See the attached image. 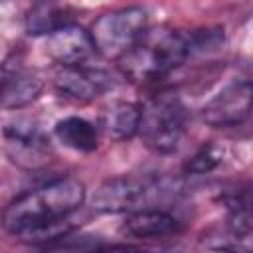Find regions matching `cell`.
<instances>
[{"label":"cell","mask_w":253,"mask_h":253,"mask_svg":"<svg viewBox=\"0 0 253 253\" xmlns=\"http://www.w3.org/2000/svg\"><path fill=\"white\" fill-rule=\"evenodd\" d=\"M223 162V148L215 142L202 144L186 162H184V174L186 176H204L213 172Z\"/></svg>","instance_id":"17"},{"label":"cell","mask_w":253,"mask_h":253,"mask_svg":"<svg viewBox=\"0 0 253 253\" xmlns=\"http://www.w3.org/2000/svg\"><path fill=\"white\" fill-rule=\"evenodd\" d=\"M200 247L211 251H253V221L227 215L225 221L202 233Z\"/></svg>","instance_id":"11"},{"label":"cell","mask_w":253,"mask_h":253,"mask_svg":"<svg viewBox=\"0 0 253 253\" xmlns=\"http://www.w3.org/2000/svg\"><path fill=\"white\" fill-rule=\"evenodd\" d=\"M113 85V77L99 67L87 63L79 65H59L53 75L55 91L75 103H89L103 95Z\"/></svg>","instance_id":"8"},{"label":"cell","mask_w":253,"mask_h":253,"mask_svg":"<svg viewBox=\"0 0 253 253\" xmlns=\"http://www.w3.org/2000/svg\"><path fill=\"white\" fill-rule=\"evenodd\" d=\"M188 111L174 93H158L142 105L138 134L150 150L170 154L178 150L186 132Z\"/></svg>","instance_id":"4"},{"label":"cell","mask_w":253,"mask_h":253,"mask_svg":"<svg viewBox=\"0 0 253 253\" xmlns=\"http://www.w3.org/2000/svg\"><path fill=\"white\" fill-rule=\"evenodd\" d=\"M142 107L130 101H115L101 113V130L111 140L123 142L138 134Z\"/></svg>","instance_id":"13"},{"label":"cell","mask_w":253,"mask_h":253,"mask_svg":"<svg viewBox=\"0 0 253 253\" xmlns=\"http://www.w3.org/2000/svg\"><path fill=\"white\" fill-rule=\"evenodd\" d=\"M121 229L132 239L160 241L176 237L182 231V221L162 208H144L126 213Z\"/></svg>","instance_id":"10"},{"label":"cell","mask_w":253,"mask_h":253,"mask_svg":"<svg viewBox=\"0 0 253 253\" xmlns=\"http://www.w3.org/2000/svg\"><path fill=\"white\" fill-rule=\"evenodd\" d=\"M148 30V14L140 6L119 8L101 14L89 28L97 53L107 59L125 55Z\"/></svg>","instance_id":"5"},{"label":"cell","mask_w":253,"mask_h":253,"mask_svg":"<svg viewBox=\"0 0 253 253\" xmlns=\"http://www.w3.org/2000/svg\"><path fill=\"white\" fill-rule=\"evenodd\" d=\"M71 22L73 16L67 8H61L51 0H40L26 16V30L32 36H49Z\"/></svg>","instance_id":"15"},{"label":"cell","mask_w":253,"mask_h":253,"mask_svg":"<svg viewBox=\"0 0 253 253\" xmlns=\"http://www.w3.org/2000/svg\"><path fill=\"white\" fill-rule=\"evenodd\" d=\"M53 136L65 146L75 152H95L99 146V130L93 123L83 117H65L59 119L53 126Z\"/></svg>","instance_id":"14"},{"label":"cell","mask_w":253,"mask_h":253,"mask_svg":"<svg viewBox=\"0 0 253 253\" xmlns=\"http://www.w3.org/2000/svg\"><path fill=\"white\" fill-rule=\"evenodd\" d=\"M45 53L57 65H79L87 63L97 49L91 32L71 22L45 38Z\"/></svg>","instance_id":"9"},{"label":"cell","mask_w":253,"mask_h":253,"mask_svg":"<svg viewBox=\"0 0 253 253\" xmlns=\"http://www.w3.org/2000/svg\"><path fill=\"white\" fill-rule=\"evenodd\" d=\"M253 113V79H235L221 87L204 107L202 121L213 128L237 126Z\"/></svg>","instance_id":"6"},{"label":"cell","mask_w":253,"mask_h":253,"mask_svg":"<svg viewBox=\"0 0 253 253\" xmlns=\"http://www.w3.org/2000/svg\"><path fill=\"white\" fill-rule=\"evenodd\" d=\"M215 200L227 215L253 221V180H233L223 184Z\"/></svg>","instance_id":"16"},{"label":"cell","mask_w":253,"mask_h":253,"mask_svg":"<svg viewBox=\"0 0 253 253\" xmlns=\"http://www.w3.org/2000/svg\"><path fill=\"white\" fill-rule=\"evenodd\" d=\"M38 2H40V0H38Z\"/></svg>","instance_id":"18"},{"label":"cell","mask_w":253,"mask_h":253,"mask_svg":"<svg viewBox=\"0 0 253 253\" xmlns=\"http://www.w3.org/2000/svg\"><path fill=\"white\" fill-rule=\"evenodd\" d=\"M190 57V32L146 30L142 38L117 61L125 77L146 83L164 79Z\"/></svg>","instance_id":"2"},{"label":"cell","mask_w":253,"mask_h":253,"mask_svg":"<svg viewBox=\"0 0 253 253\" xmlns=\"http://www.w3.org/2000/svg\"><path fill=\"white\" fill-rule=\"evenodd\" d=\"M43 91V81L24 71L18 63L10 59L2 65V107L4 109H22L34 103Z\"/></svg>","instance_id":"12"},{"label":"cell","mask_w":253,"mask_h":253,"mask_svg":"<svg viewBox=\"0 0 253 253\" xmlns=\"http://www.w3.org/2000/svg\"><path fill=\"white\" fill-rule=\"evenodd\" d=\"M85 198V186L77 178H53L12 200L2 213V227L10 235L18 237L24 231L42 223L69 217L75 210L83 206Z\"/></svg>","instance_id":"1"},{"label":"cell","mask_w":253,"mask_h":253,"mask_svg":"<svg viewBox=\"0 0 253 253\" xmlns=\"http://www.w3.org/2000/svg\"><path fill=\"white\" fill-rule=\"evenodd\" d=\"M180 186L156 174H123L107 178L93 194L91 206L101 213H130L144 208H160L176 198Z\"/></svg>","instance_id":"3"},{"label":"cell","mask_w":253,"mask_h":253,"mask_svg":"<svg viewBox=\"0 0 253 253\" xmlns=\"http://www.w3.org/2000/svg\"><path fill=\"white\" fill-rule=\"evenodd\" d=\"M4 152L12 164L24 170H40L49 162V140L30 121H14L4 126Z\"/></svg>","instance_id":"7"}]
</instances>
